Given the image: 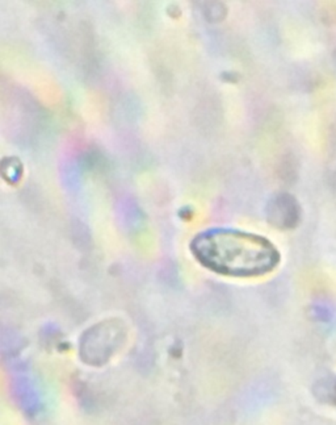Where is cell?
Returning <instances> with one entry per match:
<instances>
[{
	"mask_svg": "<svg viewBox=\"0 0 336 425\" xmlns=\"http://www.w3.org/2000/svg\"><path fill=\"white\" fill-rule=\"evenodd\" d=\"M191 250L209 270L229 277H260L280 262V253L270 240L238 229L204 230L193 239Z\"/></svg>",
	"mask_w": 336,
	"mask_h": 425,
	"instance_id": "6da1fadb",
	"label": "cell"
},
{
	"mask_svg": "<svg viewBox=\"0 0 336 425\" xmlns=\"http://www.w3.org/2000/svg\"><path fill=\"white\" fill-rule=\"evenodd\" d=\"M12 390L17 403L20 404V407L24 409L28 413H36L40 406H41V400H40V395L36 390V386L33 385L32 379L24 373H18L12 380Z\"/></svg>",
	"mask_w": 336,
	"mask_h": 425,
	"instance_id": "7a4b0ae2",
	"label": "cell"
},
{
	"mask_svg": "<svg viewBox=\"0 0 336 425\" xmlns=\"http://www.w3.org/2000/svg\"><path fill=\"white\" fill-rule=\"evenodd\" d=\"M270 219L279 227L288 228L296 224L298 219V206L289 195H281L273 202Z\"/></svg>",
	"mask_w": 336,
	"mask_h": 425,
	"instance_id": "3957f363",
	"label": "cell"
},
{
	"mask_svg": "<svg viewBox=\"0 0 336 425\" xmlns=\"http://www.w3.org/2000/svg\"><path fill=\"white\" fill-rule=\"evenodd\" d=\"M331 396H333V399L336 402V382L334 383V386L331 387Z\"/></svg>",
	"mask_w": 336,
	"mask_h": 425,
	"instance_id": "277c9868",
	"label": "cell"
}]
</instances>
